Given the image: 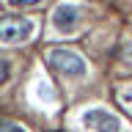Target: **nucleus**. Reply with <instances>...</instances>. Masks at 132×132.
I'll use <instances>...</instances> for the list:
<instances>
[{"instance_id":"f257e3e1","label":"nucleus","mask_w":132,"mask_h":132,"mask_svg":"<svg viewBox=\"0 0 132 132\" xmlns=\"http://www.w3.org/2000/svg\"><path fill=\"white\" fill-rule=\"evenodd\" d=\"M47 63L52 69H58L61 74L66 77H82L85 74V61L82 55H77L74 50H66V47H55L47 52Z\"/></svg>"},{"instance_id":"f03ea898","label":"nucleus","mask_w":132,"mask_h":132,"mask_svg":"<svg viewBox=\"0 0 132 132\" xmlns=\"http://www.w3.org/2000/svg\"><path fill=\"white\" fill-rule=\"evenodd\" d=\"M33 36V22L19 16H0V41L3 44H22Z\"/></svg>"},{"instance_id":"7ed1b4c3","label":"nucleus","mask_w":132,"mask_h":132,"mask_svg":"<svg viewBox=\"0 0 132 132\" xmlns=\"http://www.w3.org/2000/svg\"><path fill=\"white\" fill-rule=\"evenodd\" d=\"M82 124L94 132H121V118L107 113V110H99V107L82 113Z\"/></svg>"},{"instance_id":"20e7f679","label":"nucleus","mask_w":132,"mask_h":132,"mask_svg":"<svg viewBox=\"0 0 132 132\" xmlns=\"http://www.w3.org/2000/svg\"><path fill=\"white\" fill-rule=\"evenodd\" d=\"M52 25L61 33H74L77 25H80V11L74 6H69V3H63V6H58L52 11Z\"/></svg>"},{"instance_id":"39448f33","label":"nucleus","mask_w":132,"mask_h":132,"mask_svg":"<svg viewBox=\"0 0 132 132\" xmlns=\"http://www.w3.org/2000/svg\"><path fill=\"white\" fill-rule=\"evenodd\" d=\"M0 132H25V127L16 121H8V118H0Z\"/></svg>"},{"instance_id":"423d86ee","label":"nucleus","mask_w":132,"mask_h":132,"mask_svg":"<svg viewBox=\"0 0 132 132\" xmlns=\"http://www.w3.org/2000/svg\"><path fill=\"white\" fill-rule=\"evenodd\" d=\"M8 77H11V63L8 61H0V85L8 82Z\"/></svg>"},{"instance_id":"0eeeda50","label":"nucleus","mask_w":132,"mask_h":132,"mask_svg":"<svg viewBox=\"0 0 132 132\" xmlns=\"http://www.w3.org/2000/svg\"><path fill=\"white\" fill-rule=\"evenodd\" d=\"M41 0H8L11 8H28V6H39Z\"/></svg>"}]
</instances>
